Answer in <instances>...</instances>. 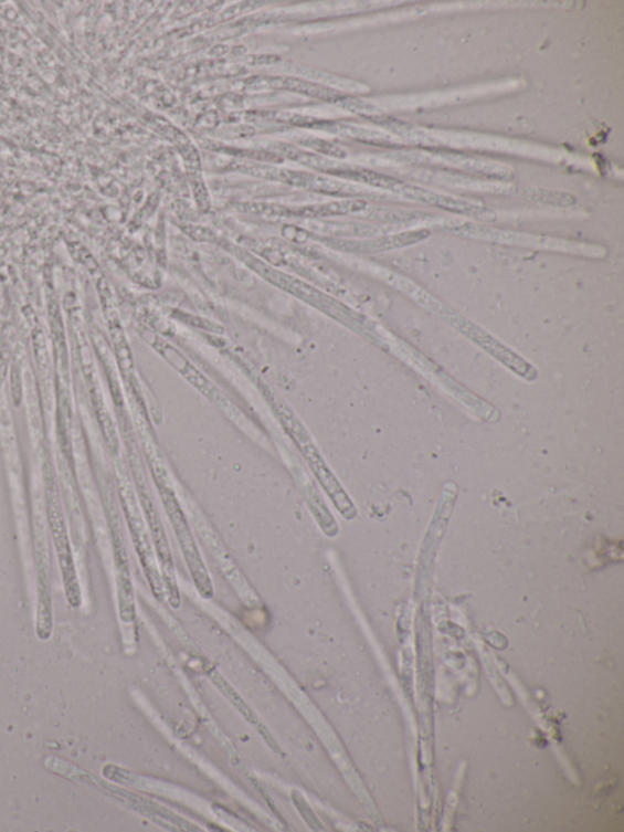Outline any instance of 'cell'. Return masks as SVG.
<instances>
[{
    "mask_svg": "<svg viewBox=\"0 0 624 832\" xmlns=\"http://www.w3.org/2000/svg\"><path fill=\"white\" fill-rule=\"evenodd\" d=\"M108 514L114 546L119 614L123 623L131 624L136 619L134 586L131 573H129L128 558L119 514H117L114 508V502L112 499H108Z\"/></svg>",
    "mask_w": 624,
    "mask_h": 832,
    "instance_id": "ba28073f",
    "label": "cell"
},
{
    "mask_svg": "<svg viewBox=\"0 0 624 832\" xmlns=\"http://www.w3.org/2000/svg\"><path fill=\"white\" fill-rule=\"evenodd\" d=\"M292 797H293V802L296 803L297 810L300 812L302 817L305 819V822L308 823L309 826L315 831L324 830L322 824L320 823V820L317 819L309 803L304 800V797L302 796V793L297 790H294L292 792Z\"/></svg>",
    "mask_w": 624,
    "mask_h": 832,
    "instance_id": "e0dca14e",
    "label": "cell"
},
{
    "mask_svg": "<svg viewBox=\"0 0 624 832\" xmlns=\"http://www.w3.org/2000/svg\"><path fill=\"white\" fill-rule=\"evenodd\" d=\"M299 145L308 147L317 151V154L326 155L329 157L343 159L348 156L347 151L343 148H340L339 146L331 143H327V140L321 138L305 137L299 139Z\"/></svg>",
    "mask_w": 624,
    "mask_h": 832,
    "instance_id": "9a60e30c",
    "label": "cell"
},
{
    "mask_svg": "<svg viewBox=\"0 0 624 832\" xmlns=\"http://www.w3.org/2000/svg\"><path fill=\"white\" fill-rule=\"evenodd\" d=\"M399 193L409 199H412V201H417L435 208L447 210V212L462 214L478 220L493 221L497 218L496 214H494L489 209L462 201V199L434 193L432 191L421 189V187L417 186L403 183L402 189H400Z\"/></svg>",
    "mask_w": 624,
    "mask_h": 832,
    "instance_id": "8fae6325",
    "label": "cell"
},
{
    "mask_svg": "<svg viewBox=\"0 0 624 832\" xmlns=\"http://www.w3.org/2000/svg\"><path fill=\"white\" fill-rule=\"evenodd\" d=\"M367 209L368 203L363 201L331 202L302 208L255 204L253 208V213L267 217L319 219L335 215L359 214L364 212V210Z\"/></svg>",
    "mask_w": 624,
    "mask_h": 832,
    "instance_id": "30bf717a",
    "label": "cell"
},
{
    "mask_svg": "<svg viewBox=\"0 0 624 832\" xmlns=\"http://www.w3.org/2000/svg\"><path fill=\"white\" fill-rule=\"evenodd\" d=\"M140 499H142V506L146 513L147 520L150 526L152 540L157 548V554L160 561L162 571V581L167 592L169 594L170 604L173 608H179L181 604V597L179 591L178 581H176L173 561L168 544L167 534H165L162 524L159 518V514L155 507V504L148 498L145 492H140Z\"/></svg>",
    "mask_w": 624,
    "mask_h": 832,
    "instance_id": "9c48e42d",
    "label": "cell"
},
{
    "mask_svg": "<svg viewBox=\"0 0 624 832\" xmlns=\"http://www.w3.org/2000/svg\"><path fill=\"white\" fill-rule=\"evenodd\" d=\"M36 543H34V561H36L38 572L36 634L40 640L46 641L53 634L50 550L45 526L36 524Z\"/></svg>",
    "mask_w": 624,
    "mask_h": 832,
    "instance_id": "52a82bcc",
    "label": "cell"
},
{
    "mask_svg": "<svg viewBox=\"0 0 624 832\" xmlns=\"http://www.w3.org/2000/svg\"><path fill=\"white\" fill-rule=\"evenodd\" d=\"M213 682L219 686V688L222 691L223 694H226L230 699L234 703L235 706L239 707V709L242 710L246 719L251 720L253 724H256L257 730H261L258 728H262L261 723L256 719L254 716V713L246 707L243 699L234 693L233 688L221 677V675L216 674V676H213Z\"/></svg>",
    "mask_w": 624,
    "mask_h": 832,
    "instance_id": "2e32d148",
    "label": "cell"
},
{
    "mask_svg": "<svg viewBox=\"0 0 624 832\" xmlns=\"http://www.w3.org/2000/svg\"><path fill=\"white\" fill-rule=\"evenodd\" d=\"M246 84L254 89L273 88L298 92L300 95L319 98L326 102H336L341 98L339 93L332 88L290 76L253 77L248 80Z\"/></svg>",
    "mask_w": 624,
    "mask_h": 832,
    "instance_id": "4fadbf2b",
    "label": "cell"
},
{
    "mask_svg": "<svg viewBox=\"0 0 624 832\" xmlns=\"http://www.w3.org/2000/svg\"><path fill=\"white\" fill-rule=\"evenodd\" d=\"M239 256L245 264H248L253 271L266 278L268 283L290 293L293 296L310 303L311 306L335 316V318L340 322L347 323L351 319V315L346 308L341 307L340 304L326 297L320 291L304 284L303 281L275 271V268L268 266L262 261L255 260L254 256L241 250Z\"/></svg>",
    "mask_w": 624,
    "mask_h": 832,
    "instance_id": "8992f818",
    "label": "cell"
},
{
    "mask_svg": "<svg viewBox=\"0 0 624 832\" xmlns=\"http://www.w3.org/2000/svg\"><path fill=\"white\" fill-rule=\"evenodd\" d=\"M277 150L281 157H285L289 160L298 161L302 166L309 167L315 170L331 172L337 169L332 161H329L321 156L308 154L288 144H278Z\"/></svg>",
    "mask_w": 624,
    "mask_h": 832,
    "instance_id": "5bb4252c",
    "label": "cell"
},
{
    "mask_svg": "<svg viewBox=\"0 0 624 832\" xmlns=\"http://www.w3.org/2000/svg\"><path fill=\"white\" fill-rule=\"evenodd\" d=\"M278 412L281 420L284 421L292 438L296 440L303 454L306 456V460L309 461L314 473L319 476L321 484L336 503L340 513L345 515V518H355L357 513L355 506H352V503L345 494L343 489H341L335 476L328 471L321 455L317 452L308 433H306L299 423V420L292 414L287 407H278Z\"/></svg>",
    "mask_w": 624,
    "mask_h": 832,
    "instance_id": "5b68a950",
    "label": "cell"
},
{
    "mask_svg": "<svg viewBox=\"0 0 624 832\" xmlns=\"http://www.w3.org/2000/svg\"><path fill=\"white\" fill-rule=\"evenodd\" d=\"M46 519L61 568L66 601L73 609L82 605V591L77 576L72 541H70L64 512L59 497L56 478L49 466L44 471Z\"/></svg>",
    "mask_w": 624,
    "mask_h": 832,
    "instance_id": "6da1fadb",
    "label": "cell"
},
{
    "mask_svg": "<svg viewBox=\"0 0 624 832\" xmlns=\"http://www.w3.org/2000/svg\"><path fill=\"white\" fill-rule=\"evenodd\" d=\"M119 495L140 565L144 567L152 593H155L159 601H162L165 592L161 573L157 567L155 554H152L151 544L146 530L142 513H140L138 507L135 492L131 484L125 478L119 480Z\"/></svg>",
    "mask_w": 624,
    "mask_h": 832,
    "instance_id": "277c9868",
    "label": "cell"
},
{
    "mask_svg": "<svg viewBox=\"0 0 624 832\" xmlns=\"http://www.w3.org/2000/svg\"><path fill=\"white\" fill-rule=\"evenodd\" d=\"M233 171H240L255 176V178L268 181H278L313 192L335 196H360L363 192L357 187L324 178L321 175L281 169L262 162H234L229 167Z\"/></svg>",
    "mask_w": 624,
    "mask_h": 832,
    "instance_id": "3957f363",
    "label": "cell"
},
{
    "mask_svg": "<svg viewBox=\"0 0 624 832\" xmlns=\"http://www.w3.org/2000/svg\"><path fill=\"white\" fill-rule=\"evenodd\" d=\"M152 475H155L156 483L158 485L165 509L169 514L170 522L173 525V530L178 535L179 543L182 548L184 559L187 561L188 569L191 571V576L195 583V588L204 599H211L214 594L213 582H211L209 572L204 566L202 557H200L197 544L190 530V526L184 518L183 512L180 507V503L176 499L173 489L170 487V482L167 472L159 462L155 460V456H149Z\"/></svg>",
    "mask_w": 624,
    "mask_h": 832,
    "instance_id": "7a4b0ae2",
    "label": "cell"
},
{
    "mask_svg": "<svg viewBox=\"0 0 624 832\" xmlns=\"http://www.w3.org/2000/svg\"><path fill=\"white\" fill-rule=\"evenodd\" d=\"M429 230H419L393 234L371 241H328L331 248L346 252L376 253L385 252L396 249L408 248V245L419 243L430 238Z\"/></svg>",
    "mask_w": 624,
    "mask_h": 832,
    "instance_id": "7c38bea8",
    "label": "cell"
}]
</instances>
